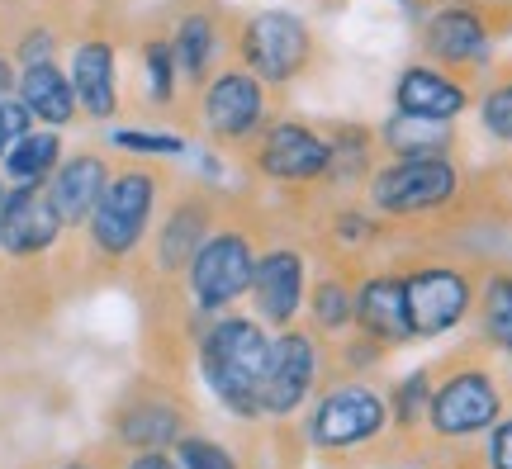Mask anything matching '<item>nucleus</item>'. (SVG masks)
<instances>
[{"instance_id":"a19ab883","label":"nucleus","mask_w":512,"mask_h":469,"mask_svg":"<svg viewBox=\"0 0 512 469\" xmlns=\"http://www.w3.org/2000/svg\"><path fill=\"white\" fill-rule=\"evenodd\" d=\"M418 469H432V465H418Z\"/></svg>"},{"instance_id":"f257e3e1","label":"nucleus","mask_w":512,"mask_h":469,"mask_svg":"<svg viewBox=\"0 0 512 469\" xmlns=\"http://www.w3.org/2000/svg\"><path fill=\"white\" fill-rule=\"evenodd\" d=\"M271 351V327L252 313H219L200 332V379L209 398L238 422H261V370Z\"/></svg>"},{"instance_id":"9b49d317","label":"nucleus","mask_w":512,"mask_h":469,"mask_svg":"<svg viewBox=\"0 0 512 469\" xmlns=\"http://www.w3.org/2000/svg\"><path fill=\"white\" fill-rule=\"evenodd\" d=\"M252 171L275 185L328 181L332 171L328 138L313 133L309 124H299V119H275V124L261 128V138L252 143Z\"/></svg>"},{"instance_id":"7c9ffc66","label":"nucleus","mask_w":512,"mask_h":469,"mask_svg":"<svg viewBox=\"0 0 512 469\" xmlns=\"http://www.w3.org/2000/svg\"><path fill=\"white\" fill-rule=\"evenodd\" d=\"M479 128L494 138V143L512 147V72H503L484 91V100H479Z\"/></svg>"},{"instance_id":"72a5a7b5","label":"nucleus","mask_w":512,"mask_h":469,"mask_svg":"<svg viewBox=\"0 0 512 469\" xmlns=\"http://www.w3.org/2000/svg\"><path fill=\"white\" fill-rule=\"evenodd\" d=\"M29 128H34L29 105H24L19 95H5V100H0V157H5V152H10V147H15Z\"/></svg>"},{"instance_id":"c9c22d12","label":"nucleus","mask_w":512,"mask_h":469,"mask_svg":"<svg viewBox=\"0 0 512 469\" xmlns=\"http://www.w3.org/2000/svg\"><path fill=\"white\" fill-rule=\"evenodd\" d=\"M53 29H29V34L19 38V62L24 67H38V62H53Z\"/></svg>"},{"instance_id":"b1692460","label":"nucleus","mask_w":512,"mask_h":469,"mask_svg":"<svg viewBox=\"0 0 512 469\" xmlns=\"http://www.w3.org/2000/svg\"><path fill=\"white\" fill-rule=\"evenodd\" d=\"M67 152H62V133L57 128H29L5 157H0V176L10 185H48Z\"/></svg>"},{"instance_id":"2eb2a0df","label":"nucleus","mask_w":512,"mask_h":469,"mask_svg":"<svg viewBox=\"0 0 512 469\" xmlns=\"http://www.w3.org/2000/svg\"><path fill=\"white\" fill-rule=\"evenodd\" d=\"M62 233L67 228L43 185H10V195L0 204V252L10 261H34L53 252Z\"/></svg>"},{"instance_id":"0eeeda50","label":"nucleus","mask_w":512,"mask_h":469,"mask_svg":"<svg viewBox=\"0 0 512 469\" xmlns=\"http://www.w3.org/2000/svg\"><path fill=\"white\" fill-rule=\"evenodd\" d=\"M323 379V346L313 327H280L271 332V351H266V370H261V417L271 422H290L313 403Z\"/></svg>"},{"instance_id":"20e7f679","label":"nucleus","mask_w":512,"mask_h":469,"mask_svg":"<svg viewBox=\"0 0 512 469\" xmlns=\"http://www.w3.org/2000/svg\"><path fill=\"white\" fill-rule=\"evenodd\" d=\"M389 432V398L370 379H342L318 389L304 408V441L318 455L370 451Z\"/></svg>"},{"instance_id":"f704fd0d","label":"nucleus","mask_w":512,"mask_h":469,"mask_svg":"<svg viewBox=\"0 0 512 469\" xmlns=\"http://www.w3.org/2000/svg\"><path fill=\"white\" fill-rule=\"evenodd\" d=\"M484 469H512V413L484 432Z\"/></svg>"},{"instance_id":"4be33fe9","label":"nucleus","mask_w":512,"mask_h":469,"mask_svg":"<svg viewBox=\"0 0 512 469\" xmlns=\"http://www.w3.org/2000/svg\"><path fill=\"white\" fill-rule=\"evenodd\" d=\"M171 53H176V72H181L190 86H204L223 53L219 19L209 15V10H190V15L176 24V34H171Z\"/></svg>"},{"instance_id":"39448f33","label":"nucleus","mask_w":512,"mask_h":469,"mask_svg":"<svg viewBox=\"0 0 512 469\" xmlns=\"http://www.w3.org/2000/svg\"><path fill=\"white\" fill-rule=\"evenodd\" d=\"M460 199V166L451 152L441 157H389L370 171V209L380 218L418 223L446 214Z\"/></svg>"},{"instance_id":"cd10ccee","label":"nucleus","mask_w":512,"mask_h":469,"mask_svg":"<svg viewBox=\"0 0 512 469\" xmlns=\"http://www.w3.org/2000/svg\"><path fill=\"white\" fill-rule=\"evenodd\" d=\"M432 379H437V370L418 365V370H408V375L394 384V394H389V432L413 436L422 422H427V398H432Z\"/></svg>"},{"instance_id":"6ab92c4d","label":"nucleus","mask_w":512,"mask_h":469,"mask_svg":"<svg viewBox=\"0 0 512 469\" xmlns=\"http://www.w3.org/2000/svg\"><path fill=\"white\" fill-rule=\"evenodd\" d=\"M394 109L399 114H418V119H446L456 124L460 114L470 109V91L456 72L418 62V67H403L394 81Z\"/></svg>"},{"instance_id":"473e14b6","label":"nucleus","mask_w":512,"mask_h":469,"mask_svg":"<svg viewBox=\"0 0 512 469\" xmlns=\"http://www.w3.org/2000/svg\"><path fill=\"white\" fill-rule=\"evenodd\" d=\"M332 233L342 247H370L380 237V214L375 209H347V214L332 218Z\"/></svg>"},{"instance_id":"e433bc0d","label":"nucleus","mask_w":512,"mask_h":469,"mask_svg":"<svg viewBox=\"0 0 512 469\" xmlns=\"http://www.w3.org/2000/svg\"><path fill=\"white\" fill-rule=\"evenodd\" d=\"M119 469H181L171 451H128Z\"/></svg>"},{"instance_id":"6e6552de","label":"nucleus","mask_w":512,"mask_h":469,"mask_svg":"<svg viewBox=\"0 0 512 469\" xmlns=\"http://www.w3.org/2000/svg\"><path fill=\"white\" fill-rule=\"evenodd\" d=\"M475 275L456 261H422L403 271V299H408V323L413 342H432L470 323L475 313Z\"/></svg>"},{"instance_id":"a878e982","label":"nucleus","mask_w":512,"mask_h":469,"mask_svg":"<svg viewBox=\"0 0 512 469\" xmlns=\"http://www.w3.org/2000/svg\"><path fill=\"white\" fill-rule=\"evenodd\" d=\"M304 313H309V327L318 337H342V332H356V285H347L342 275H323L309 285V299H304Z\"/></svg>"},{"instance_id":"a211bd4d","label":"nucleus","mask_w":512,"mask_h":469,"mask_svg":"<svg viewBox=\"0 0 512 469\" xmlns=\"http://www.w3.org/2000/svg\"><path fill=\"white\" fill-rule=\"evenodd\" d=\"M105 185H110V162L100 152H72V157L57 162V171L48 176L43 190L53 199L62 228H86V218L95 214Z\"/></svg>"},{"instance_id":"58836bf2","label":"nucleus","mask_w":512,"mask_h":469,"mask_svg":"<svg viewBox=\"0 0 512 469\" xmlns=\"http://www.w3.org/2000/svg\"><path fill=\"white\" fill-rule=\"evenodd\" d=\"M53 469H95L91 460H62V465H53Z\"/></svg>"},{"instance_id":"aec40b11","label":"nucleus","mask_w":512,"mask_h":469,"mask_svg":"<svg viewBox=\"0 0 512 469\" xmlns=\"http://www.w3.org/2000/svg\"><path fill=\"white\" fill-rule=\"evenodd\" d=\"M72 91H76V105L86 119L105 124L119 114V62H114V43L110 38H86L76 43L72 53Z\"/></svg>"},{"instance_id":"4c0bfd02","label":"nucleus","mask_w":512,"mask_h":469,"mask_svg":"<svg viewBox=\"0 0 512 469\" xmlns=\"http://www.w3.org/2000/svg\"><path fill=\"white\" fill-rule=\"evenodd\" d=\"M15 86H19L15 62H10V57H0V100H5V95H15Z\"/></svg>"},{"instance_id":"ea45409f","label":"nucleus","mask_w":512,"mask_h":469,"mask_svg":"<svg viewBox=\"0 0 512 469\" xmlns=\"http://www.w3.org/2000/svg\"><path fill=\"white\" fill-rule=\"evenodd\" d=\"M5 195H10V181H5V176H0V204H5Z\"/></svg>"},{"instance_id":"5701e85b","label":"nucleus","mask_w":512,"mask_h":469,"mask_svg":"<svg viewBox=\"0 0 512 469\" xmlns=\"http://www.w3.org/2000/svg\"><path fill=\"white\" fill-rule=\"evenodd\" d=\"M380 147L389 157H441L456 147V124L446 119H418V114H399L384 119L380 128Z\"/></svg>"},{"instance_id":"bb28decb","label":"nucleus","mask_w":512,"mask_h":469,"mask_svg":"<svg viewBox=\"0 0 512 469\" xmlns=\"http://www.w3.org/2000/svg\"><path fill=\"white\" fill-rule=\"evenodd\" d=\"M328 138V152H332V171H328V181L337 185H356V181H366L370 171V152H375V138H370L366 128H356V124H337L323 133Z\"/></svg>"},{"instance_id":"4468645a","label":"nucleus","mask_w":512,"mask_h":469,"mask_svg":"<svg viewBox=\"0 0 512 469\" xmlns=\"http://www.w3.org/2000/svg\"><path fill=\"white\" fill-rule=\"evenodd\" d=\"M114 441L124 451H176V441L190 432V413L181 398L157 389H133L110 417Z\"/></svg>"},{"instance_id":"f3484780","label":"nucleus","mask_w":512,"mask_h":469,"mask_svg":"<svg viewBox=\"0 0 512 469\" xmlns=\"http://www.w3.org/2000/svg\"><path fill=\"white\" fill-rule=\"evenodd\" d=\"M214 199L185 195L166 209L162 228L152 233V261L162 275H185V266L195 261V252L204 247V237L214 233Z\"/></svg>"},{"instance_id":"1a4fd4ad","label":"nucleus","mask_w":512,"mask_h":469,"mask_svg":"<svg viewBox=\"0 0 512 469\" xmlns=\"http://www.w3.org/2000/svg\"><path fill=\"white\" fill-rule=\"evenodd\" d=\"M238 57L242 72H252L256 81L290 86L313 62V34L290 10H261L238 29Z\"/></svg>"},{"instance_id":"2f4dec72","label":"nucleus","mask_w":512,"mask_h":469,"mask_svg":"<svg viewBox=\"0 0 512 469\" xmlns=\"http://www.w3.org/2000/svg\"><path fill=\"white\" fill-rule=\"evenodd\" d=\"M176 465L181 469H242V460L223 441H214V436H200V432H185L181 441H176Z\"/></svg>"},{"instance_id":"ddd939ff","label":"nucleus","mask_w":512,"mask_h":469,"mask_svg":"<svg viewBox=\"0 0 512 469\" xmlns=\"http://www.w3.org/2000/svg\"><path fill=\"white\" fill-rule=\"evenodd\" d=\"M247 299H252V318L261 327H271V332L299 323L304 299H309V261H304V252L285 247V242L266 247V252L256 256Z\"/></svg>"},{"instance_id":"7ed1b4c3","label":"nucleus","mask_w":512,"mask_h":469,"mask_svg":"<svg viewBox=\"0 0 512 469\" xmlns=\"http://www.w3.org/2000/svg\"><path fill=\"white\" fill-rule=\"evenodd\" d=\"M162 209V176L152 166L110 171V185L86 218V242L100 261H128L152 237V218Z\"/></svg>"},{"instance_id":"423d86ee","label":"nucleus","mask_w":512,"mask_h":469,"mask_svg":"<svg viewBox=\"0 0 512 469\" xmlns=\"http://www.w3.org/2000/svg\"><path fill=\"white\" fill-rule=\"evenodd\" d=\"M256 242L247 228L238 223H214V233L204 237V247L195 252V261L185 266V294L195 313L204 318H219L228 308L247 299L252 289V271H256Z\"/></svg>"},{"instance_id":"9d476101","label":"nucleus","mask_w":512,"mask_h":469,"mask_svg":"<svg viewBox=\"0 0 512 469\" xmlns=\"http://www.w3.org/2000/svg\"><path fill=\"white\" fill-rule=\"evenodd\" d=\"M271 86L242 67L214 72L200 86V128L223 147H247L271 124Z\"/></svg>"},{"instance_id":"c756f323","label":"nucleus","mask_w":512,"mask_h":469,"mask_svg":"<svg viewBox=\"0 0 512 469\" xmlns=\"http://www.w3.org/2000/svg\"><path fill=\"white\" fill-rule=\"evenodd\" d=\"M143 76H147V100L152 105H171L176 100V53L171 38H147L143 43Z\"/></svg>"},{"instance_id":"c85d7f7f","label":"nucleus","mask_w":512,"mask_h":469,"mask_svg":"<svg viewBox=\"0 0 512 469\" xmlns=\"http://www.w3.org/2000/svg\"><path fill=\"white\" fill-rule=\"evenodd\" d=\"M110 143L128 157H147V162H166V157H185V138L166 133V128H114Z\"/></svg>"},{"instance_id":"dca6fc26","label":"nucleus","mask_w":512,"mask_h":469,"mask_svg":"<svg viewBox=\"0 0 512 469\" xmlns=\"http://www.w3.org/2000/svg\"><path fill=\"white\" fill-rule=\"evenodd\" d=\"M356 332L380 342L384 351L413 342L408 299H403V271L361 275V285H356Z\"/></svg>"},{"instance_id":"f03ea898","label":"nucleus","mask_w":512,"mask_h":469,"mask_svg":"<svg viewBox=\"0 0 512 469\" xmlns=\"http://www.w3.org/2000/svg\"><path fill=\"white\" fill-rule=\"evenodd\" d=\"M508 413V389L484 361H456L432 379L427 398V432L441 446H470Z\"/></svg>"},{"instance_id":"393cba45","label":"nucleus","mask_w":512,"mask_h":469,"mask_svg":"<svg viewBox=\"0 0 512 469\" xmlns=\"http://www.w3.org/2000/svg\"><path fill=\"white\" fill-rule=\"evenodd\" d=\"M475 318H479L484 342L512 361V271L508 266L484 271V280L475 289Z\"/></svg>"},{"instance_id":"79ce46f5","label":"nucleus","mask_w":512,"mask_h":469,"mask_svg":"<svg viewBox=\"0 0 512 469\" xmlns=\"http://www.w3.org/2000/svg\"><path fill=\"white\" fill-rule=\"evenodd\" d=\"M441 5H451V0H441Z\"/></svg>"},{"instance_id":"f8f14e48","label":"nucleus","mask_w":512,"mask_h":469,"mask_svg":"<svg viewBox=\"0 0 512 469\" xmlns=\"http://www.w3.org/2000/svg\"><path fill=\"white\" fill-rule=\"evenodd\" d=\"M422 53L432 57V67H446V72H479L489 53H494V24L484 10L465 5V0H451L432 15L422 19Z\"/></svg>"},{"instance_id":"412c9836","label":"nucleus","mask_w":512,"mask_h":469,"mask_svg":"<svg viewBox=\"0 0 512 469\" xmlns=\"http://www.w3.org/2000/svg\"><path fill=\"white\" fill-rule=\"evenodd\" d=\"M15 95L29 105V114H34V124H48V128H62L76 119V91H72V76L62 72L57 62H38V67H24L19 72V86Z\"/></svg>"}]
</instances>
